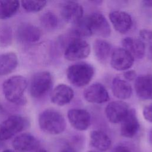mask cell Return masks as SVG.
<instances>
[{
	"label": "cell",
	"instance_id": "obj_31",
	"mask_svg": "<svg viewBox=\"0 0 152 152\" xmlns=\"http://www.w3.org/2000/svg\"><path fill=\"white\" fill-rule=\"evenodd\" d=\"M124 77L126 80L132 81L136 79L137 74L134 70H126L123 74Z\"/></svg>",
	"mask_w": 152,
	"mask_h": 152
},
{
	"label": "cell",
	"instance_id": "obj_15",
	"mask_svg": "<svg viewBox=\"0 0 152 152\" xmlns=\"http://www.w3.org/2000/svg\"><path fill=\"white\" fill-rule=\"evenodd\" d=\"M120 132L122 137L128 138L134 137L140 129V124L134 109H130L126 116L121 122Z\"/></svg>",
	"mask_w": 152,
	"mask_h": 152
},
{
	"label": "cell",
	"instance_id": "obj_1",
	"mask_svg": "<svg viewBox=\"0 0 152 152\" xmlns=\"http://www.w3.org/2000/svg\"><path fill=\"white\" fill-rule=\"evenodd\" d=\"M27 79L21 75H14L7 79L2 84V91L5 99L18 105L26 103L24 92L27 87Z\"/></svg>",
	"mask_w": 152,
	"mask_h": 152
},
{
	"label": "cell",
	"instance_id": "obj_24",
	"mask_svg": "<svg viewBox=\"0 0 152 152\" xmlns=\"http://www.w3.org/2000/svg\"><path fill=\"white\" fill-rule=\"evenodd\" d=\"M20 5L18 1H0V19L5 20L12 17L18 11Z\"/></svg>",
	"mask_w": 152,
	"mask_h": 152
},
{
	"label": "cell",
	"instance_id": "obj_2",
	"mask_svg": "<svg viewBox=\"0 0 152 152\" xmlns=\"http://www.w3.org/2000/svg\"><path fill=\"white\" fill-rule=\"evenodd\" d=\"M38 122L42 131L50 135L63 132L66 126L63 115L53 109H47L42 112L39 116Z\"/></svg>",
	"mask_w": 152,
	"mask_h": 152
},
{
	"label": "cell",
	"instance_id": "obj_14",
	"mask_svg": "<svg viewBox=\"0 0 152 152\" xmlns=\"http://www.w3.org/2000/svg\"><path fill=\"white\" fill-rule=\"evenodd\" d=\"M109 17L114 28L120 33H126L132 26V17L125 11H113L109 13Z\"/></svg>",
	"mask_w": 152,
	"mask_h": 152
},
{
	"label": "cell",
	"instance_id": "obj_13",
	"mask_svg": "<svg viewBox=\"0 0 152 152\" xmlns=\"http://www.w3.org/2000/svg\"><path fill=\"white\" fill-rule=\"evenodd\" d=\"M83 95L87 102L92 103H103L110 99L106 88L99 83H95L89 86L85 89Z\"/></svg>",
	"mask_w": 152,
	"mask_h": 152
},
{
	"label": "cell",
	"instance_id": "obj_9",
	"mask_svg": "<svg viewBox=\"0 0 152 152\" xmlns=\"http://www.w3.org/2000/svg\"><path fill=\"white\" fill-rule=\"evenodd\" d=\"M130 108L125 102L118 100L109 103L105 108V114L112 123H121L128 115Z\"/></svg>",
	"mask_w": 152,
	"mask_h": 152
},
{
	"label": "cell",
	"instance_id": "obj_3",
	"mask_svg": "<svg viewBox=\"0 0 152 152\" xmlns=\"http://www.w3.org/2000/svg\"><path fill=\"white\" fill-rule=\"evenodd\" d=\"M93 66L86 62H78L70 65L66 74L68 81L73 86L82 87L87 85L93 77Z\"/></svg>",
	"mask_w": 152,
	"mask_h": 152
},
{
	"label": "cell",
	"instance_id": "obj_6",
	"mask_svg": "<svg viewBox=\"0 0 152 152\" xmlns=\"http://www.w3.org/2000/svg\"><path fill=\"white\" fill-rule=\"evenodd\" d=\"M84 20L90 35L108 37L111 33L110 27L105 17L101 13L94 12L84 17Z\"/></svg>",
	"mask_w": 152,
	"mask_h": 152
},
{
	"label": "cell",
	"instance_id": "obj_35",
	"mask_svg": "<svg viewBox=\"0 0 152 152\" xmlns=\"http://www.w3.org/2000/svg\"><path fill=\"white\" fill-rule=\"evenodd\" d=\"M148 140L150 143L152 145V129L150 130L148 134Z\"/></svg>",
	"mask_w": 152,
	"mask_h": 152
},
{
	"label": "cell",
	"instance_id": "obj_33",
	"mask_svg": "<svg viewBox=\"0 0 152 152\" xmlns=\"http://www.w3.org/2000/svg\"><path fill=\"white\" fill-rule=\"evenodd\" d=\"M142 4L144 6L147 7H152V0H147V1H143Z\"/></svg>",
	"mask_w": 152,
	"mask_h": 152
},
{
	"label": "cell",
	"instance_id": "obj_11",
	"mask_svg": "<svg viewBox=\"0 0 152 152\" xmlns=\"http://www.w3.org/2000/svg\"><path fill=\"white\" fill-rule=\"evenodd\" d=\"M134 58L124 48L115 49L111 55L110 65L118 71H126L133 65Z\"/></svg>",
	"mask_w": 152,
	"mask_h": 152
},
{
	"label": "cell",
	"instance_id": "obj_38",
	"mask_svg": "<svg viewBox=\"0 0 152 152\" xmlns=\"http://www.w3.org/2000/svg\"><path fill=\"white\" fill-rule=\"evenodd\" d=\"M87 152H101V151H95V150H92V151H89Z\"/></svg>",
	"mask_w": 152,
	"mask_h": 152
},
{
	"label": "cell",
	"instance_id": "obj_32",
	"mask_svg": "<svg viewBox=\"0 0 152 152\" xmlns=\"http://www.w3.org/2000/svg\"><path fill=\"white\" fill-rule=\"evenodd\" d=\"M59 152H77V151H76V150H75V148L72 146L67 144L63 146L60 149Z\"/></svg>",
	"mask_w": 152,
	"mask_h": 152
},
{
	"label": "cell",
	"instance_id": "obj_7",
	"mask_svg": "<svg viewBox=\"0 0 152 152\" xmlns=\"http://www.w3.org/2000/svg\"><path fill=\"white\" fill-rule=\"evenodd\" d=\"M90 51V46L86 41L77 38L66 45L64 50V56L68 61H79L87 58Z\"/></svg>",
	"mask_w": 152,
	"mask_h": 152
},
{
	"label": "cell",
	"instance_id": "obj_12",
	"mask_svg": "<svg viewBox=\"0 0 152 152\" xmlns=\"http://www.w3.org/2000/svg\"><path fill=\"white\" fill-rule=\"evenodd\" d=\"M61 14L66 22L74 25L83 17L84 10L83 7L77 2L66 1L61 6Z\"/></svg>",
	"mask_w": 152,
	"mask_h": 152
},
{
	"label": "cell",
	"instance_id": "obj_4",
	"mask_svg": "<svg viewBox=\"0 0 152 152\" xmlns=\"http://www.w3.org/2000/svg\"><path fill=\"white\" fill-rule=\"evenodd\" d=\"M52 86V77L48 71H40L31 77L29 90L31 96L35 99H40L45 96Z\"/></svg>",
	"mask_w": 152,
	"mask_h": 152
},
{
	"label": "cell",
	"instance_id": "obj_25",
	"mask_svg": "<svg viewBox=\"0 0 152 152\" xmlns=\"http://www.w3.org/2000/svg\"><path fill=\"white\" fill-rule=\"evenodd\" d=\"M40 21L43 27L48 30L55 29L59 24L58 17L50 11L43 12L40 17Z\"/></svg>",
	"mask_w": 152,
	"mask_h": 152
},
{
	"label": "cell",
	"instance_id": "obj_8",
	"mask_svg": "<svg viewBox=\"0 0 152 152\" xmlns=\"http://www.w3.org/2000/svg\"><path fill=\"white\" fill-rule=\"evenodd\" d=\"M42 32L36 26L24 23L18 26L16 31V37L21 43L31 44L36 43L42 37Z\"/></svg>",
	"mask_w": 152,
	"mask_h": 152
},
{
	"label": "cell",
	"instance_id": "obj_29",
	"mask_svg": "<svg viewBox=\"0 0 152 152\" xmlns=\"http://www.w3.org/2000/svg\"><path fill=\"white\" fill-rule=\"evenodd\" d=\"M144 119L149 122H152V103L146 106L142 111Z\"/></svg>",
	"mask_w": 152,
	"mask_h": 152
},
{
	"label": "cell",
	"instance_id": "obj_26",
	"mask_svg": "<svg viewBox=\"0 0 152 152\" xmlns=\"http://www.w3.org/2000/svg\"><path fill=\"white\" fill-rule=\"evenodd\" d=\"M45 1H22L21 5L23 8L28 12H37L43 10L46 5Z\"/></svg>",
	"mask_w": 152,
	"mask_h": 152
},
{
	"label": "cell",
	"instance_id": "obj_34",
	"mask_svg": "<svg viewBox=\"0 0 152 152\" xmlns=\"http://www.w3.org/2000/svg\"><path fill=\"white\" fill-rule=\"evenodd\" d=\"M33 152H49V151L43 148H37L36 150H33Z\"/></svg>",
	"mask_w": 152,
	"mask_h": 152
},
{
	"label": "cell",
	"instance_id": "obj_22",
	"mask_svg": "<svg viewBox=\"0 0 152 152\" xmlns=\"http://www.w3.org/2000/svg\"><path fill=\"white\" fill-rule=\"evenodd\" d=\"M18 59L14 52L0 54V76L11 73L17 66Z\"/></svg>",
	"mask_w": 152,
	"mask_h": 152
},
{
	"label": "cell",
	"instance_id": "obj_18",
	"mask_svg": "<svg viewBox=\"0 0 152 152\" xmlns=\"http://www.w3.org/2000/svg\"><path fill=\"white\" fill-rule=\"evenodd\" d=\"M134 88L137 96L142 100L152 99V75H142L136 78Z\"/></svg>",
	"mask_w": 152,
	"mask_h": 152
},
{
	"label": "cell",
	"instance_id": "obj_30",
	"mask_svg": "<svg viewBox=\"0 0 152 152\" xmlns=\"http://www.w3.org/2000/svg\"><path fill=\"white\" fill-rule=\"evenodd\" d=\"M140 36L145 41L152 42V30L142 29L139 32Z\"/></svg>",
	"mask_w": 152,
	"mask_h": 152
},
{
	"label": "cell",
	"instance_id": "obj_37",
	"mask_svg": "<svg viewBox=\"0 0 152 152\" xmlns=\"http://www.w3.org/2000/svg\"><path fill=\"white\" fill-rule=\"evenodd\" d=\"M150 55L152 57V44H151V45L150 46Z\"/></svg>",
	"mask_w": 152,
	"mask_h": 152
},
{
	"label": "cell",
	"instance_id": "obj_5",
	"mask_svg": "<svg viewBox=\"0 0 152 152\" xmlns=\"http://www.w3.org/2000/svg\"><path fill=\"white\" fill-rule=\"evenodd\" d=\"M28 122L26 118L19 115H12L0 124V141L10 139L23 131Z\"/></svg>",
	"mask_w": 152,
	"mask_h": 152
},
{
	"label": "cell",
	"instance_id": "obj_23",
	"mask_svg": "<svg viewBox=\"0 0 152 152\" xmlns=\"http://www.w3.org/2000/svg\"><path fill=\"white\" fill-rule=\"evenodd\" d=\"M111 50L110 44L103 39H96L93 43V51L97 59L100 62H105Z\"/></svg>",
	"mask_w": 152,
	"mask_h": 152
},
{
	"label": "cell",
	"instance_id": "obj_27",
	"mask_svg": "<svg viewBox=\"0 0 152 152\" xmlns=\"http://www.w3.org/2000/svg\"><path fill=\"white\" fill-rule=\"evenodd\" d=\"M13 34L11 28L4 26L0 28V46L7 47L12 43Z\"/></svg>",
	"mask_w": 152,
	"mask_h": 152
},
{
	"label": "cell",
	"instance_id": "obj_20",
	"mask_svg": "<svg viewBox=\"0 0 152 152\" xmlns=\"http://www.w3.org/2000/svg\"><path fill=\"white\" fill-rule=\"evenodd\" d=\"M112 90L114 96L120 100L129 99L132 93L130 84L119 77H116L113 80Z\"/></svg>",
	"mask_w": 152,
	"mask_h": 152
},
{
	"label": "cell",
	"instance_id": "obj_10",
	"mask_svg": "<svg viewBox=\"0 0 152 152\" xmlns=\"http://www.w3.org/2000/svg\"><path fill=\"white\" fill-rule=\"evenodd\" d=\"M67 116L71 126L78 131H85L90 125L91 116L86 109H71L68 110Z\"/></svg>",
	"mask_w": 152,
	"mask_h": 152
},
{
	"label": "cell",
	"instance_id": "obj_19",
	"mask_svg": "<svg viewBox=\"0 0 152 152\" xmlns=\"http://www.w3.org/2000/svg\"><path fill=\"white\" fill-rule=\"evenodd\" d=\"M123 48L128 52L135 59H141L145 54V45L144 42L137 38L127 37L123 39Z\"/></svg>",
	"mask_w": 152,
	"mask_h": 152
},
{
	"label": "cell",
	"instance_id": "obj_17",
	"mask_svg": "<svg viewBox=\"0 0 152 152\" xmlns=\"http://www.w3.org/2000/svg\"><path fill=\"white\" fill-rule=\"evenodd\" d=\"M74 96L72 88L65 84L56 86L52 91L50 96L51 102L59 106L69 103Z\"/></svg>",
	"mask_w": 152,
	"mask_h": 152
},
{
	"label": "cell",
	"instance_id": "obj_21",
	"mask_svg": "<svg viewBox=\"0 0 152 152\" xmlns=\"http://www.w3.org/2000/svg\"><path fill=\"white\" fill-rule=\"evenodd\" d=\"M90 144L94 148L104 151L110 148L111 140L108 135L101 130H93L90 134Z\"/></svg>",
	"mask_w": 152,
	"mask_h": 152
},
{
	"label": "cell",
	"instance_id": "obj_28",
	"mask_svg": "<svg viewBox=\"0 0 152 152\" xmlns=\"http://www.w3.org/2000/svg\"><path fill=\"white\" fill-rule=\"evenodd\" d=\"M111 152H136L135 148L129 144L120 143L115 145Z\"/></svg>",
	"mask_w": 152,
	"mask_h": 152
},
{
	"label": "cell",
	"instance_id": "obj_36",
	"mask_svg": "<svg viewBox=\"0 0 152 152\" xmlns=\"http://www.w3.org/2000/svg\"><path fill=\"white\" fill-rule=\"evenodd\" d=\"M2 152H18V151H15V150H12V149H6V150L2 151Z\"/></svg>",
	"mask_w": 152,
	"mask_h": 152
},
{
	"label": "cell",
	"instance_id": "obj_16",
	"mask_svg": "<svg viewBox=\"0 0 152 152\" xmlns=\"http://www.w3.org/2000/svg\"><path fill=\"white\" fill-rule=\"evenodd\" d=\"M39 141L30 133H23L14 138L12 145L18 152H28L36 150L39 147Z\"/></svg>",
	"mask_w": 152,
	"mask_h": 152
}]
</instances>
